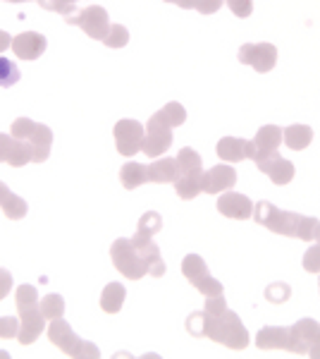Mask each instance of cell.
<instances>
[{"label": "cell", "instance_id": "obj_15", "mask_svg": "<svg viewBox=\"0 0 320 359\" xmlns=\"http://www.w3.org/2000/svg\"><path fill=\"white\" fill-rule=\"evenodd\" d=\"M260 170L267 172V177L270 180H275L277 184H284V182H289V180L294 177V165L289 163V161H284L277 156V151L270 156V158H265V161H260Z\"/></svg>", "mask_w": 320, "mask_h": 359}, {"label": "cell", "instance_id": "obj_28", "mask_svg": "<svg viewBox=\"0 0 320 359\" xmlns=\"http://www.w3.org/2000/svg\"><path fill=\"white\" fill-rule=\"evenodd\" d=\"M160 113H162V118L170 123V127H179L184 120H187V113H184V108L179 106V103H167Z\"/></svg>", "mask_w": 320, "mask_h": 359}, {"label": "cell", "instance_id": "obj_34", "mask_svg": "<svg viewBox=\"0 0 320 359\" xmlns=\"http://www.w3.org/2000/svg\"><path fill=\"white\" fill-rule=\"evenodd\" d=\"M8 46H13V36L8 32H0V53L8 50Z\"/></svg>", "mask_w": 320, "mask_h": 359}, {"label": "cell", "instance_id": "obj_18", "mask_svg": "<svg viewBox=\"0 0 320 359\" xmlns=\"http://www.w3.org/2000/svg\"><path fill=\"white\" fill-rule=\"evenodd\" d=\"M201 177L203 172H184V175H177L174 180V189L182 199H194L196 194L201 192Z\"/></svg>", "mask_w": 320, "mask_h": 359}, {"label": "cell", "instance_id": "obj_16", "mask_svg": "<svg viewBox=\"0 0 320 359\" xmlns=\"http://www.w3.org/2000/svg\"><path fill=\"white\" fill-rule=\"evenodd\" d=\"M148 170V182H174L177 180V161L174 158H160L153 165L146 168Z\"/></svg>", "mask_w": 320, "mask_h": 359}, {"label": "cell", "instance_id": "obj_1", "mask_svg": "<svg viewBox=\"0 0 320 359\" xmlns=\"http://www.w3.org/2000/svg\"><path fill=\"white\" fill-rule=\"evenodd\" d=\"M15 302H17V311H20V333H17V340L22 345H34L46 328V318L41 314L36 287L27 285V283L20 285L15 292Z\"/></svg>", "mask_w": 320, "mask_h": 359}, {"label": "cell", "instance_id": "obj_20", "mask_svg": "<svg viewBox=\"0 0 320 359\" xmlns=\"http://www.w3.org/2000/svg\"><path fill=\"white\" fill-rule=\"evenodd\" d=\"M120 180L127 189H137V187H141L144 182H148V170H146V165L127 163L120 170Z\"/></svg>", "mask_w": 320, "mask_h": 359}, {"label": "cell", "instance_id": "obj_8", "mask_svg": "<svg viewBox=\"0 0 320 359\" xmlns=\"http://www.w3.org/2000/svg\"><path fill=\"white\" fill-rule=\"evenodd\" d=\"M182 271H184V276H187L189 280H191V285H196L203 294H208V297H215V294L223 292V285L211 278V273H208V269H206V264H203V259L194 257V254L184 259Z\"/></svg>", "mask_w": 320, "mask_h": 359}, {"label": "cell", "instance_id": "obj_10", "mask_svg": "<svg viewBox=\"0 0 320 359\" xmlns=\"http://www.w3.org/2000/svg\"><path fill=\"white\" fill-rule=\"evenodd\" d=\"M239 60L244 65L256 67L258 72H267V69H272V65H275L277 50L270 43H246L239 50Z\"/></svg>", "mask_w": 320, "mask_h": 359}, {"label": "cell", "instance_id": "obj_30", "mask_svg": "<svg viewBox=\"0 0 320 359\" xmlns=\"http://www.w3.org/2000/svg\"><path fill=\"white\" fill-rule=\"evenodd\" d=\"M227 5H230V10L237 17H249V15H251V10H253L251 0H227Z\"/></svg>", "mask_w": 320, "mask_h": 359}, {"label": "cell", "instance_id": "obj_3", "mask_svg": "<svg viewBox=\"0 0 320 359\" xmlns=\"http://www.w3.org/2000/svg\"><path fill=\"white\" fill-rule=\"evenodd\" d=\"M48 338H50V343L57 345L69 357H98V347L81 340L62 316L53 318V323L48 326Z\"/></svg>", "mask_w": 320, "mask_h": 359}, {"label": "cell", "instance_id": "obj_9", "mask_svg": "<svg viewBox=\"0 0 320 359\" xmlns=\"http://www.w3.org/2000/svg\"><path fill=\"white\" fill-rule=\"evenodd\" d=\"M144 135H146V130L139 123H134V120H120V123L115 125V144H118V151L122 156L139 154L144 144Z\"/></svg>", "mask_w": 320, "mask_h": 359}, {"label": "cell", "instance_id": "obj_14", "mask_svg": "<svg viewBox=\"0 0 320 359\" xmlns=\"http://www.w3.org/2000/svg\"><path fill=\"white\" fill-rule=\"evenodd\" d=\"M0 208H3V213L10 218V221H22L29 211L27 201L22 199V196L13 194V189H10L5 182H0Z\"/></svg>", "mask_w": 320, "mask_h": 359}, {"label": "cell", "instance_id": "obj_7", "mask_svg": "<svg viewBox=\"0 0 320 359\" xmlns=\"http://www.w3.org/2000/svg\"><path fill=\"white\" fill-rule=\"evenodd\" d=\"M280 142H282V130H277V127H272V125H265V127H260V132L256 135L253 142H246V156L253 158L256 163H260V161L270 158V156L277 151Z\"/></svg>", "mask_w": 320, "mask_h": 359}, {"label": "cell", "instance_id": "obj_11", "mask_svg": "<svg viewBox=\"0 0 320 359\" xmlns=\"http://www.w3.org/2000/svg\"><path fill=\"white\" fill-rule=\"evenodd\" d=\"M46 46H48L46 43V36H41L39 32H25L13 39L10 48H13L15 55L22 57V60H36V57L43 55Z\"/></svg>", "mask_w": 320, "mask_h": 359}, {"label": "cell", "instance_id": "obj_23", "mask_svg": "<svg viewBox=\"0 0 320 359\" xmlns=\"http://www.w3.org/2000/svg\"><path fill=\"white\" fill-rule=\"evenodd\" d=\"M39 306H41V314H43V318H48V321L60 318L65 314V299H62L60 294H46L39 302Z\"/></svg>", "mask_w": 320, "mask_h": 359}, {"label": "cell", "instance_id": "obj_22", "mask_svg": "<svg viewBox=\"0 0 320 359\" xmlns=\"http://www.w3.org/2000/svg\"><path fill=\"white\" fill-rule=\"evenodd\" d=\"M282 135H284V142H287V147L294 149V151H299V149L308 147L313 132H311V127H306V125H294V127H289V130H284Z\"/></svg>", "mask_w": 320, "mask_h": 359}, {"label": "cell", "instance_id": "obj_19", "mask_svg": "<svg viewBox=\"0 0 320 359\" xmlns=\"http://www.w3.org/2000/svg\"><path fill=\"white\" fill-rule=\"evenodd\" d=\"M162 228V221H160V216L158 213H153V211H148L146 216L139 221V230H137V237H134V245H146V242H151V237H153L158 230Z\"/></svg>", "mask_w": 320, "mask_h": 359}, {"label": "cell", "instance_id": "obj_4", "mask_svg": "<svg viewBox=\"0 0 320 359\" xmlns=\"http://www.w3.org/2000/svg\"><path fill=\"white\" fill-rule=\"evenodd\" d=\"M110 257H113V264L120 273H125L127 278L137 280V278L148 273V262L141 254V249L134 245L132 240H118L110 249Z\"/></svg>", "mask_w": 320, "mask_h": 359}, {"label": "cell", "instance_id": "obj_24", "mask_svg": "<svg viewBox=\"0 0 320 359\" xmlns=\"http://www.w3.org/2000/svg\"><path fill=\"white\" fill-rule=\"evenodd\" d=\"M201 170V158L194 149H182L177 156V175L184 172H199Z\"/></svg>", "mask_w": 320, "mask_h": 359}, {"label": "cell", "instance_id": "obj_33", "mask_svg": "<svg viewBox=\"0 0 320 359\" xmlns=\"http://www.w3.org/2000/svg\"><path fill=\"white\" fill-rule=\"evenodd\" d=\"M10 142H13V137H8V135H3V132H0V163H8Z\"/></svg>", "mask_w": 320, "mask_h": 359}, {"label": "cell", "instance_id": "obj_27", "mask_svg": "<svg viewBox=\"0 0 320 359\" xmlns=\"http://www.w3.org/2000/svg\"><path fill=\"white\" fill-rule=\"evenodd\" d=\"M127 41H130V32L122 25H110L108 36L103 39V43L110 46V48H122V46H127Z\"/></svg>", "mask_w": 320, "mask_h": 359}, {"label": "cell", "instance_id": "obj_29", "mask_svg": "<svg viewBox=\"0 0 320 359\" xmlns=\"http://www.w3.org/2000/svg\"><path fill=\"white\" fill-rule=\"evenodd\" d=\"M17 333H20V321L13 316H0V340L17 338Z\"/></svg>", "mask_w": 320, "mask_h": 359}, {"label": "cell", "instance_id": "obj_13", "mask_svg": "<svg viewBox=\"0 0 320 359\" xmlns=\"http://www.w3.org/2000/svg\"><path fill=\"white\" fill-rule=\"evenodd\" d=\"M218 211L225 213V216H230V218H249L253 211V206L246 196L227 192L218 199Z\"/></svg>", "mask_w": 320, "mask_h": 359}, {"label": "cell", "instance_id": "obj_5", "mask_svg": "<svg viewBox=\"0 0 320 359\" xmlns=\"http://www.w3.org/2000/svg\"><path fill=\"white\" fill-rule=\"evenodd\" d=\"M170 144H172V127L158 111L148 120L141 149H144V154L151 156V158H158L160 154H165L167 149H170Z\"/></svg>", "mask_w": 320, "mask_h": 359}, {"label": "cell", "instance_id": "obj_12", "mask_svg": "<svg viewBox=\"0 0 320 359\" xmlns=\"http://www.w3.org/2000/svg\"><path fill=\"white\" fill-rule=\"evenodd\" d=\"M235 182H237V172L232 170L230 165H215L213 170L203 172L201 189L208 194H218V192H225V189L235 187Z\"/></svg>", "mask_w": 320, "mask_h": 359}, {"label": "cell", "instance_id": "obj_25", "mask_svg": "<svg viewBox=\"0 0 320 359\" xmlns=\"http://www.w3.org/2000/svg\"><path fill=\"white\" fill-rule=\"evenodd\" d=\"M77 3H79V0H39L41 8L53 10V13L62 15L65 20H69V17H74V15L79 13V10H77Z\"/></svg>", "mask_w": 320, "mask_h": 359}, {"label": "cell", "instance_id": "obj_35", "mask_svg": "<svg viewBox=\"0 0 320 359\" xmlns=\"http://www.w3.org/2000/svg\"><path fill=\"white\" fill-rule=\"evenodd\" d=\"M167 3H174V5H179V8H196V3H199V0H167Z\"/></svg>", "mask_w": 320, "mask_h": 359}, {"label": "cell", "instance_id": "obj_31", "mask_svg": "<svg viewBox=\"0 0 320 359\" xmlns=\"http://www.w3.org/2000/svg\"><path fill=\"white\" fill-rule=\"evenodd\" d=\"M223 3L225 0H199L196 3V10L203 15H213V13H218L220 8H223Z\"/></svg>", "mask_w": 320, "mask_h": 359}, {"label": "cell", "instance_id": "obj_17", "mask_svg": "<svg viewBox=\"0 0 320 359\" xmlns=\"http://www.w3.org/2000/svg\"><path fill=\"white\" fill-rule=\"evenodd\" d=\"M218 156L225 161H242L246 158V142L237 137H225L218 142Z\"/></svg>", "mask_w": 320, "mask_h": 359}, {"label": "cell", "instance_id": "obj_32", "mask_svg": "<svg viewBox=\"0 0 320 359\" xmlns=\"http://www.w3.org/2000/svg\"><path fill=\"white\" fill-rule=\"evenodd\" d=\"M10 290H13V273L8 269H0V299L8 297Z\"/></svg>", "mask_w": 320, "mask_h": 359}, {"label": "cell", "instance_id": "obj_2", "mask_svg": "<svg viewBox=\"0 0 320 359\" xmlns=\"http://www.w3.org/2000/svg\"><path fill=\"white\" fill-rule=\"evenodd\" d=\"M10 135L15 139H22V142H27L29 147H32L34 163H43L50 156V144H53V132H50V127L34 123V120H29V118H17L13 123Z\"/></svg>", "mask_w": 320, "mask_h": 359}, {"label": "cell", "instance_id": "obj_21", "mask_svg": "<svg viewBox=\"0 0 320 359\" xmlns=\"http://www.w3.org/2000/svg\"><path fill=\"white\" fill-rule=\"evenodd\" d=\"M122 302H125V287H122L120 283H110V285L101 294L103 311H108V314H115V311H120Z\"/></svg>", "mask_w": 320, "mask_h": 359}, {"label": "cell", "instance_id": "obj_6", "mask_svg": "<svg viewBox=\"0 0 320 359\" xmlns=\"http://www.w3.org/2000/svg\"><path fill=\"white\" fill-rule=\"evenodd\" d=\"M65 22L67 25L84 29V32L89 34L91 39H96V41H103L110 32L108 13L103 8H98V5H91V8H86V10H79L77 15L69 17V20H65Z\"/></svg>", "mask_w": 320, "mask_h": 359}, {"label": "cell", "instance_id": "obj_26", "mask_svg": "<svg viewBox=\"0 0 320 359\" xmlns=\"http://www.w3.org/2000/svg\"><path fill=\"white\" fill-rule=\"evenodd\" d=\"M20 67L15 65L13 60H8V57H0V86L3 89H10V86H15L20 82Z\"/></svg>", "mask_w": 320, "mask_h": 359}]
</instances>
